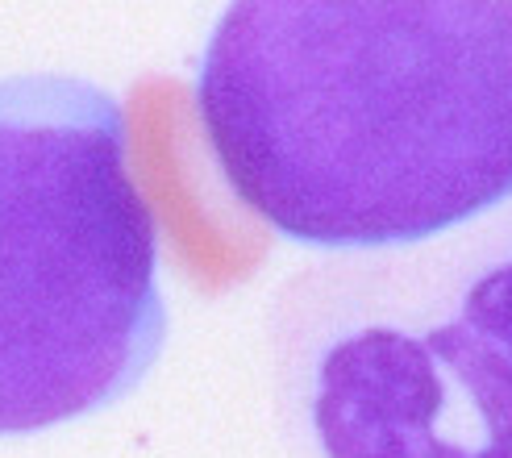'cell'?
<instances>
[{
  "label": "cell",
  "mask_w": 512,
  "mask_h": 458,
  "mask_svg": "<svg viewBox=\"0 0 512 458\" xmlns=\"http://www.w3.org/2000/svg\"><path fill=\"white\" fill-rule=\"evenodd\" d=\"M271 350L296 458H512V205L296 271Z\"/></svg>",
  "instance_id": "cell-2"
},
{
  "label": "cell",
  "mask_w": 512,
  "mask_h": 458,
  "mask_svg": "<svg viewBox=\"0 0 512 458\" xmlns=\"http://www.w3.org/2000/svg\"><path fill=\"white\" fill-rule=\"evenodd\" d=\"M196 117L279 238L438 242L512 205V0H242L204 42Z\"/></svg>",
  "instance_id": "cell-1"
},
{
  "label": "cell",
  "mask_w": 512,
  "mask_h": 458,
  "mask_svg": "<svg viewBox=\"0 0 512 458\" xmlns=\"http://www.w3.org/2000/svg\"><path fill=\"white\" fill-rule=\"evenodd\" d=\"M163 342L159 225L125 109L71 75L0 80V434L109 409Z\"/></svg>",
  "instance_id": "cell-3"
}]
</instances>
